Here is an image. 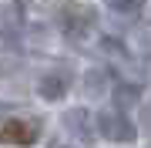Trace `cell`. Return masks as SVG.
I'll use <instances>...</instances> for the list:
<instances>
[{
  "label": "cell",
  "instance_id": "5",
  "mask_svg": "<svg viewBox=\"0 0 151 148\" xmlns=\"http://www.w3.org/2000/svg\"><path fill=\"white\" fill-rule=\"evenodd\" d=\"M64 128L74 138H81V142H91L94 131H91V115H87L84 108H70L67 115H64Z\"/></svg>",
  "mask_w": 151,
  "mask_h": 148
},
{
  "label": "cell",
  "instance_id": "6",
  "mask_svg": "<svg viewBox=\"0 0 151 148\" xmlns=\"http://www.w3.org/2000/svg\"><path fill=\"white\" fill-rule=\"evenodd\" d=\"M108 4V10L114 14H138L141 7H145V0H104Z\"/></svg>",
  "mask_w": 151,
  "mask_h": 148
},
{
  "label": "cell",
  "instance_id": "3",
  "mask_svg": "<svg viewBox=\"0 0 151 148\" xmlns=\"http://www.w3.org/2000/svg\"><path fill=\"white\" fill-rule=\"evenodd\" d=\"M37 142H40V121L37 118H4V125H0V145L30 148Z\"/></svg>",
  "mask_w": 151,
  "mask_h": 148
},
{
  "label": "cell",
  "instance_id": "2",
  "mask_svg": "<svg viewBox=\"0 0 151 148\" xmlns=\"http://www.w3.org/2000/svg\"><path fill=\"white\" fill-rule=\"evenodd\" d=\"M94 20H97V14H94V7H87V4H64L57 10V27L67 34V37H84L87 30L94 27Z\"/></svg>",
  "mask_w": 151,
  "mask_h": 148
},
{
  "label": "cell",
  "instance_id": "7",
  "mask_svg": "<svg viewBox=\"0 0 151 148\" xmlns=\"http://www.w3.org/2000/svg\"><path fill=\"white\" fill-rule=\"evenodd\" d=\"M138 98H141V88H121L118 91V104L124 108V104H138Z\"/></svg>",
  "mask_w": 151,
  "mask_h": 148
},
{
  "label": "cell",
  "instance_id": "4",
  "mask_svg": "<svg viewBox=\"0 0 151 148\" xmlns=\"http://www.w3.org/2000/svg\"><path fill=\"white\" fill-rule=\"evenodd\" d=\"M37 91H40L44 101H60V98L70 91V74H67V71H50V74H44L40 81H37Z\"/></svg>",
  "mask_w": 151,
  "mask_h": 148
},
{
  "label": "cell",
  "instance_id": "1",
  "mask_svg": "<svg viewBox=\"0 0 151 148\" xmlns=\"http://www.w3.org/2000/svg\"><path fill=\"white\" fill-rule=\"evenodd\" d=\"M97 131H101L108 142H134L138 138V128L128 121L121 104H108V108H101V115H97Z\"/></svg>",
  "mask_w": 151,
  "mask_h": 148
}]
</instances>
